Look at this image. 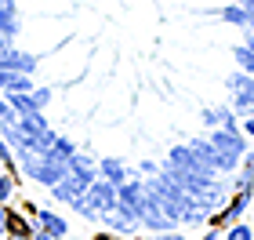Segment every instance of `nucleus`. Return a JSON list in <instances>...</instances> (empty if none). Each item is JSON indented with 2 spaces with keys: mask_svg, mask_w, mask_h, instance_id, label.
<instances>
[{
  "mask_svg": "<svg viewBox=\"0 0 254 240\" xmlns=\"http://www.w3.org/2000/svg\"><path fill=\"white\" fill-rule=\"evenodd\" d=\"M207 139H211L214 153H218V175H233L240 167V160H244V153L251 150V139L240 128H214V131H207Z\"/></svg>",
  "mask_w": 254,
  "mask_h": 240,
  "instance_id": "nucleus-1",
  "label": "nucleus"
},
{
  "mask_svg": "<svg viewBox=\"0 0 254 240\" xmlns=\"http://www.w3.org/2000/svg\"><path fill=\"white\" fill-rule=\"evenodd\" d=\"M98 226L106 233H113L117 240H138V233H142L138 219H134V215H127L120 204H117V208H109V211H102L98 215Z\"/></svg>",
  "mask_w": 254,
  "mask_h": 240,
  "instance_id": "nucleus-2",
  "label": "nucleus"
},
{
  "mask_svg": "<svg viewBox=\"0 0 254 240\" xmlns=\"http://www.w3.org/2000/svg\"><path fill=\"white\" fill-rule=\"evenodd\" d=\"M251 200H254V193H233L222 208H218L214 215H211V226H218V230H225V226H233V222H240L244 215L251 211Z\"/></svg>",
  "mask_w": 254,
  "mask_h": 240,
  "instance_id": "nucleus-3",
  "label": "nucleus"
},
{
  "mask_svg": "<svg viewBox=\"0 0 254 240\" xmlns=\"http://www.w3.org/2000/svg\"><path fill=\"white\" fill-rule=\"evenodd\" d=\"M117 204H120L127 215H134V219H138L142 208H145V178H134L131 175L124 186H117ZM138 226H142V222H138Z\"/></svg>",
  "mask_w": 254,
  "mask_h": 240,
  "instance_id": "nucleus-4",
  "label": "nucleus"
},
{
  "mask_svg": "<svg viewBox=\"0 0 254 240\" xmlns=\"http://www.w3.org/2000/svg\"><path fill=\"white\" fill-rule=\"evenodd\" d=\"M0 66L11 73H37V66H40V55H33L26 48H18V44H11V48H0Z\"/></svg>",
  "mask_w": 254,
  "mask_h": 240,
  "instance_id": "nucleus-5",
  "label": "nucleus"
},
{
  "mask_svg": "<svg viewBox=\"0 0 254 240\" xmlns=\"http://www.w3.org/2000/svg\"><path fill=\"white\" fill-rule=\"evenodd\" d=\"M84 200L102 215V211L117 208V186H113V182H106V178H95V182L84 189Z\"/></svg>",
  "mask_w": 254,
  "mask_h": 240,
  "instance_id": "nucleus-6",
  "label": "nucleus"
},
{
  "mask_svg": "<svg viewBox=\"0 0 254 240\" xmlns=\"http://www.w3.org/2000/svg\"><path fill=\"white\" fill-rule=\"evenodd\" d=\"M33 222H37V230H44V233H51V237H65V240H69V219H65L62 211H55V208H37Z\"/></svg>",
  "mask_w": 254,
  "mask_h": 240,
  "instance_id": "nucleus-7",
  "label": "nucleus"
},
{
  "mask_svg": "<svg viewBox=\"0 0 254 240\" xmlns=\"http://www.w3.org/2000/svg\"><path fill=\"white\" fill-rule=\"evenodd\" d=\"M95 167H98V178L113 182V186H124V182L131 178V167H127L124 157H98Z\"/></svg>",
  "mask_w": 254,
  "mask_h": 240,
  "instance_id": "nucleus-8",
  "label": "nucleus"
},
{
  "mask_svg": "<svg viewBox=\"0 0 254 240\" xmlns=\"http://www.w3.org/2000/svg\"><path fill=\"white\" fill-rule=\"evenodd\" d=\"M186 146L192 150V157H196V164H200L207 175H218V153H214V146H211V139H186Z\"/></svg>",
  "mask_w": 254,
  "mask_h": 240,
  "instance_id": "nucleus-9",
  "label": "nucleus"
},
{
  "mask_svg": "<svg viewBox=\"0 0 254 240\" xmlns=\"http://www.w3.org/2000/svg\"><path fill=\"white\" fill-rule=\"evenodd\" d=\"M229 182H233V193H254V146L244 153V160H240V167L229 175Z\"/></svg>",
  "mask_w": 254,
  "mask_h": 240,
  "instance_id": "nucleus-10",
  "label": "nucleus"
},
{
  "mask_svg": "<svg viewBox=\"0 0 254 240\" xmlns=\"http://www.w3.org/2000/svg\"><path fill=\"white\" fill-rule=\"evenodd\" d=\"M160 164H167V167H182V171H203L200 164H196V157H192V150L186 142H171V150H167V157L160 160ZM207 175V171H203Z\"/></svg>",
  "mask_w": 254,
  "mask_h": 240,
  "instance_id": "nucleus-11",
  "label": "nucleus"
},
{
  "mask_svg": "<svg viewBox=\"0 0 254 240\" xmlns=\"http://www.w3.org/2000/svg\"><path fill=\"white\" fill-rule=\"evenodd\" d=\"M76 197H84V186L73 178V175H65L62 182H55V186L48 189V200H55V204H62V208H69Z\"/></svg>",
  "mask_w": 254,
  "mask_h": 240,
  "instance_id": "nucleus-12",
  "label": "nucleus"
},
{
  "mask_svg": "<svg viewBox=\"0 0 254 240\" xmlns=\"http://www.w3.org/2000/svg\"><path fill=\"white\" fill-rule=\"evenodd\" d=\"M22 11L18 7H0V37H4L7 44H18V37H22Z\"/></svg>",
  "mask_w": 254,
  "mask_h": 240,
  "instance_id": "nucleus-13",
  "label": "nucleus"
},
{
  "mask_svg": "<svg viewBox=\"0 0 254 240\" xmlns=\"http://www.w3.org/2000/svg\"><path fill=\"white\" fill-rule=\"evenodd\" d=\"M211 15L218 18V22H225V26H233V29H247V11L236 4V0H229L225 7H218V11H211Z\"/></svg>",
  "mask_w": 254,
  "mask_h": 240,
  "instance_id": "nucleus-14",
  "label": "nucleus"
},
{
  "mask_svg": "<svg viewBox=\"0 0 254 240\" xmlns=\"http://www.w3.org/2000/svg\"><path fill=\"white\" fill-rule=\"evenodd\" d=\"M18 128L29 135V139H40L44 131H51V120L44 117V113H22L18 117Z\"/></svg>",
  "mask_w": 254,
  "mask_h": 240,
  "instance_id": "nucleus-15",
  "label": "nucleus"
},
{
  "mask_svg": "<svg viewBox=\"0 0 254 240\" xmlns=\"http://www.w3.org/2000/svg\"><path fill=\"white\" fill-rule=\"evenodd\" d=\"M33 233H37V222H33L26 211H11V226H7V237H26V240H33Z\"/></svg>",
  "mask_w": 254,
  "mask_h": 240,
  "instance_id": "nucleus-16",
  "label": "nucleus"
},
{
  "mask_svg": "<svg viewBox=\"0 0 254 240\" xmlns=\"http://www.w3.org/2000/svg\"><path fill=\"white\" fill-rule=\"evenodd\" d=\"M15 197H18V175L0 167V204H15Z\"/></svg>",
  "mask_w": 254,
  "mask_h": 240,
  "instance_id": "nucleus-17",
  "label": "nucleus"
},
{
  "mask_svg": "<svg viewBox=\"0 0 254 240\" xmlns=\"http://www.w3.org/2000/svg\"><path fill=\"white\" fill-rule=\"evenodd\" d=\"M233 62H236V70H244V73H251L254 77V51L247 48V44H233Z\"/></svg>",
  "mask_w": 254,
  "mask_h": 240,
  "instance_id": "nucleus-18",
  "label": "nucleus"
},
{
  "mask_svg": "<svg viewBox=\"0 0 254 240\" xmlns=\"http://www.w3.org/2000/svg\"><path fill=\"white\" fill-rule=\"evenodd\" d=\"M222 240H254V226L240 219V222H233V226L222 230Z\"/></svg>",
  "mask_w": 254,
  "mask_h": 240,
  "instance_id": "nucleus-19",
  "label": "nucleus"
},
{
  "mask_svg": "<svg viewBox=\"0 0 254 240\" xmlns=\"http://www.w3.org/2000/svg\"><path fill=\"white\" fill-rule=\"evenodd\" d=\"M29 98H33V106L44 113V109H48L51 102H55V87H51V84H37V87L29 91Z\"/></svg>",
  "mask_w": 254,
  "mask_h": 240,
  "instance_id": "nucleus-20",
  "label": "nucleus"
},
{
  "mask_svg": "<svg viewBox=\"0 0 254 240\" xmlns=\"http://www.w3.org/2000/svg\"><path fill=\"white\" fill-rule=\"evenodd\" d=\"M76 150H80V142H73L69 135H55V142H51V153H55V157L69 160V157H73Z\"/></svg>",
  "mask_w": 254,
  "mask_h": 240,
  "instance_id": "nucleus-21",
  "label": "nucleus"
},
{
  "mask_svg": "<svg viewBox=\"0 0 254 240\" xmlns=\"http://www.w3.org/2000/svg\"><path fill=\"white\" fill-rule=\"evenodd\" d=\"M69 211H73L76 219H84V222H91V226H98V211L91 208V204H87L84 197H76L73 204H69Z\"/></svg>",
  "mask_w": 254,
  "mask_h": 240,
  "instance_id": "nucleus-22",
  "label": "nucleus"
},
{
  "mask_svg": "<svg viewBox=\"0 0 254 240\" xmlns=\"http://www.w3.org/2000/svg\"><path fill=\"white\" fill-rule=\"evenodd\" d=\"M131 175L134 178H153V175H160V160H149V157L138 160V164L131 167Z\"/></svg>",
  "mask_w": 254,
  "mask_h": 240,
  "instance_id": "nucleus-23",
  "label": "nucleus"
},
{
  "mask_svg": "<svg viewBox=\"0 0 254 240\" xmlns=\"http://www.w3.org/2000/svg\"><path fill=\"white\" fill-rule=\"evenodd\" d=\"M0 167L4 171H11V175H18V160H15V150H11V146L0 139Z\"/></svg>",
  "mask_w": 254,
  "mask_h": 240,
  "instance_id": "nucleus-24",
  "label": "nucleus"
},
{
  "mask_svg": "<svg viewBox=\"0 0 254 240\" xmlns=\"http://www.w3.org/2000/svg\"><path fill=\"white\" fill-rule=\"evenodd\" d=\"M218 128H240V117L233 113V106H218Z\"/></svg>",
  "mask_w": 254,
  "mask_h": 240,
  "instance_id": "nucleus-25",
  "label": "nucleus"
},
{
  "mask_svg": "<svg viewBox=\"0 0 254 240\" xmlns=\"http://www.w3.org/2000/svg\"><path fill=\"white\" fill-rule=\"evenodd\" d=\"M200 124L207 131H214L218 128V106H207V109H200Z\"/></svg>",
  "mask_w": 254,
  "mask_h": 240,
  "instance_id": "nucleus-26",
  "label": "nucleus"
},
{
  "mask_svg": "<svg viewBox=\"0 0 254 240\" xmlns=\"http://www.w3.org/2000/svg\"><path fill=\"white\" fill-rule=\"evenodd\" d=\"M18 120V113L11 109V102H7V95H0V124H15Z\"/></svg>",
  "mask_w": 254,
  "mask_h": 240,
  "instance_id": "nucleus-27",
  "label": "nucleus"
},
{
  "mask_svg": "<svg viewBox=\"0 0 254 240\" xmlns=\"http://www.w3.org/2000/svg\"><path fill=\"white\" fill-rule=\"evenodd\" d=\"M11 204H0V237H7V226H11Z\"/></svg>",
  "mask_w": 254,
  "mask_h": 240,
  "instance_id": "nucleus-28",
  "label": "nucleus"
},
{
  "mask_svg": "<svg viewBox=\"0 0 254 240\" xmlns=\"http://www.w3.org/2000/svg\"><path fill=\"white\" fill-rule=\"evenodd\" d=\"M200 240H222V230L207 222V226H203V233H200Z\"/></svg>",
  "mask_w": 254,
  "mask_h": 240,
  "instance_id": "nucleus-29",
  "label": "nucleus"
},
{
  "mask_svg": "<svg viewBox=\"0 0 254 240\" xmlns=\"http://www.w3.org/2000/svg\"><path fill=\"white\" fill-rule=\"evenodd\" d=\"M240 131H244L247 139H251V146H254V117H244V120H240Z\"/></svg>",
  "mask_w": 254,
  "mask_h": 240,
  "instance_id": "nucleus-30",
  "label": "nucleus"
},
{
  "mask_svg": "<svg viewBox=\"0 0 254 240\" xmlns=\"http://www.w3.org/2000/svg\"><path fill=\"white\" fill-rule=\"evenodd\" d=\"M240 44H247V48L254 51V29H244V40H240Z\"/></svg>",
  "mask_w": 254,
  "mask_h": 240,
  "instance_id": "nucleus-31",
  "label": "nucleus"
},
{
  "mask_svg": "<svg viewBox=\"0 0 254 240\" xmlns=\"http://www.w3.org/2000/svg\"><path fill=\"white\" fill-rule=\"evenodd\" d=\"M33 240H65V237H51V233H44V230H37V233H33Z\"/></svg>",
  "mask_w": 254,
  "mask_h": 240,
  "instance_id": "nucleus-32",
  "label": "nucleus"
},
{
  "mask_svg": "<svg viewBox=\"0 0 254 240\" xmlns=\"http://www.w3.org/2000/svg\"><path fill=\"white\" fill-rule=\"evenodd\" d=\"M0 7H18V0H0Z\"/></svg>",
  "mask_w": 254,
  "mask_h": 240,
  "instance_id": "nucleus-33",
  "label": "nucleus"
},
{
  "mask_svg": "<svg viewBox=\"0 0 254 240\" xmlns=\"http://www.w3.org/2000/svg\"><path fill=\"white\" fill-rule=\"evenodd\" d=\"M0 48H11V44H7V40H4V37H0Z\"/></svg>",
  "mask_w": 254,
  "mask_h": 240,
  "instance_id": "nucleus-34",
  "label": "nucleus"
},
{
  "mask_svg": "<svg viewBox=\"0 0 254 240\" xmlns=\"http://www.w3.org/2000/svg\"><path fill=\"white\" fill-rule=\"evenodd\" d=\"M4 240H26V237H4Z\"/></svg>",
  "mask_w": 254,
  "mask_h": 240,
  "instance_id": "nucleus-35",
  "label": "nucleus"
},
{
  "mask_svg": "<svg viewBox=\"0 0 254 240\" xmlns=\"http://www.w3.org/2000/svg\"><path fill=\"white\" fill-rule=\"evenodd\" d=\"M251 208H254V200H251Z\"/></svg>",
  "mask_w": 254,
  "mask_h": 240,
  "instance_id": "nucleus-36",
  "label": "nucleus"
}]
</instances>
